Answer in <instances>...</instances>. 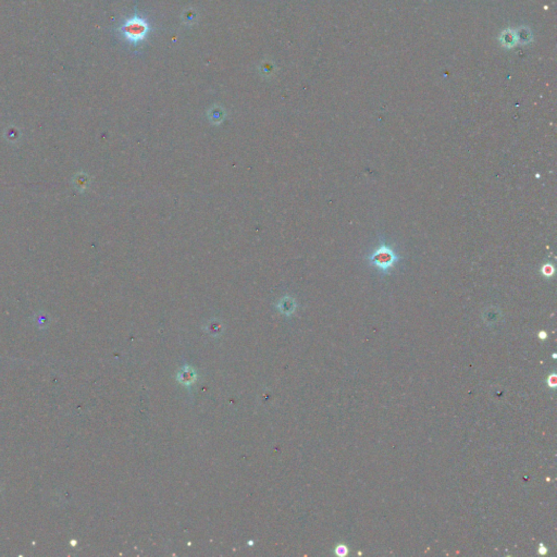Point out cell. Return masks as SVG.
Masks as SVG:
<instances>
[{"label":"cell","instance_id":"1","mask_svg":"<svg viewBox=\"0 0 557 557\" xmlns=\"http://www.w3.org/2000/svg\"><path fill=\"white\" fill-rule=\"evenodd\" d=\"M367 260L369 264L375 267L382 274H389L393 268L400 261L398 254L394 251L393 247L381 241L379 246L371 252Z\"/></svg>","mask_w":557,"mask_h":557},{"label":"cell","instance_id":"2","mask_svg":"<svg viewBox=\"0 0 557 557\" xmlns=\"http://www.w3.org/2000/svg\"><path fill=\"white\" fill-rule=\"evenodd\" d=\"M150 32V26L145 19L134 15L125 21L121 26V33L126 40L131 44H139Z\"/></svg>","mask_w":557,"mask_h":557},{"label":"cell","instance_id":"3","mask_svg":"<svg viewBox=\"0 0 557 557\" xmlns=\"http://www.w3.org/2000/svg\"><path fill=\"white\" fill-rule=\"evenodd\" d=\"M500 42L506 48L514 47V46L518 43L517 32H515V30L513 29L504 30V32H503L502 35L500 36Z\"/></svg>","mask_w":557,"mask_h":557},{"label":"cell","instance_id":"4","mask_svg":"<svg viewBox=\"0 0 557 557\" xmlns=\"http://www.w3.org/2000/svg\"><path fill=\"white\" fill-rule=\"evenodd\" d=\"M194 378H195V373L190 368H184L179 375L180 381L183 384H190V382L194 381Z\"/></svg>","mask_w":557,"mask_h":557},{"label":"cell","instance_id":"5","mask_svg":"<svg viewBox=\"0 0 557 557\" xmlns=\"http://www.w3.org/2000/svg\"><path fill=\"white\" fill-rule=\"evenodd\" d=\"M82 179H83V177H81V174H79L77 179H75L76 187L79 189H86V184H85V182H87L86 177H85V180H82Z\"/></svg>","mask_w":557,"mask_h":557},{"label":"cell","instance_id":"6","mask_svg":"<svg viewBox=\"0 0 557 557\" xmlns=\"http://www.w3.org/2000/svg\"><path fill=\"white\" fill-rule=\"evenodd\" d=\"M336 554L339 556H344L347 554V547L344 545H339L336 548Z\"/></svg>","mask_w":557,"mask_h":557},{"label":"cell","instance_id":"7","mask_svg":"<svg viewBox=\"0 0 557 557\" xmlns=\"http://www.w3.org/2000/svg\"><path fill=\"white\" fill-rule=\"evenodd\" d=\"M548 385L551 386V388H555L556 386V376L555 375H552L550 378H548Z\"/></svg>","mask_w":557,"mask_h":557},{"label":"cell","instance_id":"8","mask_svg":"<svg viewBox=\"0 0 557 557\" xmlns=\"http://www.w3.org/2000/svg\"><path fill=\"white\" fill-rule=\"evenodd\" d=\"M551 267H552V266H544V267H543V274H544V275L547 276V275H552V274L554 273V271H552V270L550 271V268H551Z\"/></svg>","mask_w":557,"mask_h":557},{"label":"cell","instance_id":"9","mask_svg":"<svg viewBox=\"0 0 557 557\" xmlns=\"http://www.w3.org/2000/svg\"><path fill=\"white\" fill-rule=\"evenodd\" d=\"M539 335H541V337H542L543 339H544V338L546 337V334L544 333V332H542V333H541V334H539Z\"/></svg>","mask_w":557,"mask_h":557}]
</instances>
